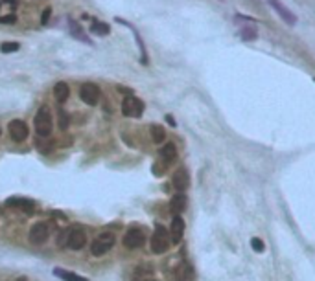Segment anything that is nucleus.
<instances>
[{
    "mask_svg": "<svg viewBox=\"0 0 315 281\" xmlns=\"http://www.w3.org/2000/svg\"><path fill=\"white\" fill-rule=\"evenodd\" d=\"M52 114H50V108L47 105L41 107L35 114V120H33V127H35V132L39 136H50L52 132Z\"/></svg>",
    "mask_w": 315,
    "mask_h": 281,
    "instance_id": "nucleus-1",
    "label": "nucleus"
},
{
    "mask_svg": "<svg viewBox=\"0 0 315 281\" xmlns=\"http://www.w3.org/2000/svg\"><path fill=\"white\" fill-rule=\"evenodd\" d=\"M170 248V232L164 226L157 224L151 236V250L153 254H164Z\"/></svg>",
    "mask_w": 315,
    "mask_h": 281,
    "instance_id": "nucleus-2",
    "label": "nucleus"
},
{
    "mask_svg": "<svg viewBox=\"0 0 315 281\" xmlns=\"http://www.w3.org/2000/svg\"><path fill=\"white\" fill-rule=\"evenodd\" d=\"M113 246H115V236L105 232V234L98 236L93 241V244H91V252H93V256L100 258V256H103V254H107Z\"/></svg>",
    "mask_w": 315,
    "mask_h": 281,
    "instance_id": "nucleus-3",
    "label": "nucleus"
},
{
    "mask_svg": "<svg viewBox=\"0 0 315 281\" xmlns=\"http://www.w3.org/2000/svg\"><path fill=\"white\" fill-rule=\"evenodd\" d=\"M122 114L127 118H140L144 114V101L135 96H127L122 101Z\"/></svg>",
    "mask_w": 315,
    "mask_h": 281,
    "instance_id": "nucleus-4",
    "label": "nucleus"
},
{
    "mask_svg": "<svg viewBox=\"0 0 315 281\" xmlns=\"http://www.w3.org/2000/svg\"><path fill=\"white\" fill-rule=\"evenodd\" d=\"M79 98H81V101L87 103V105H91V107L98 105V103H100V98H101L100 86L94 83L81 85V88H79Z\"/></svg>",
    "mask_w": 315,
    "mask_h": 281,
    "instance_id": "nucleus-5",
    "label": "nucleus"
},
{
    "mask_svg": "<svg viewBox=\"0 0 315 281\" xmlns=\"http://www.w3.org/2000/svg\"><path fill=\"white\" fill-rule=\"evenodd\" d=\"M48 236H50V228H48L47 222H35L30 228L28 239L33 244H45L48 241Z\"/></svg>",
    "mask_w": 315,
    "mask_h": 281,
    "instance_id": "nucleus-6",
    "label": "nucleus"
},
{
    "mask_svg": "<svg viewBox=\"0 0 315 281\" xmlns=\"http://www.w3.org/2000/svg\"><path fill=\"white\" fill-rule=\"evenodd\" d=\"M144 243H146V236H144V232H140L139 228L127 230L125 236H123V246L129 248V250L140 248V246H144Z\"/></svg>",
    "mask_w": 315,
    "mask_h": 281,
    "instance_id": "nucleus-7",
    "label": "nucleus"
},
{
    "mask_svg": "<svg viewBox=\"0 0 315 281\" xmlns=\"http://www.w3.org/2000/svg\"><path fill=\"white\" fill-rule=\"evenodd\" d=\"M65 243H67L70 250H81L87 244V236L81 230H70V232H67V241Z\"/></svg>",
    "mask_w": 315,
    "mask_h": 281,
    "instance_id": "nucleus-8",
    "label": "nucleus"
},
{
    "mask_svg": "<svg viewBox=\"0 0 315 281\" xmlns=\"http://www.w3.org/2000/svg\"><path fill=\"white\" fill-rule=\"evenodd\" d=\"M267 2H269V6L277 11L278 17H280L286 24H290V26H295V24H297V17L293 15V11H290V9L286 8L280 0H267Z\"/></svg>",
    "mask_w": 315,
    "mask_h": 281,
    "instance_id": "nucleus-9",
    "label": "nucleus"
},
{
    "mask_svg": "<svg viewBox=\"0 0 315 281\" xmlns=\"http://www.w3.org/2000/svg\"><path fill=\"white\" fill-rule=\"evenodd\" d=\"M9 134L15 142H24L28 138V125L23 120H13L9 122Z\"/></svg>",
    "mask_w": 315,
    "mask_h": 281,
    "instance_id": "nucleus-10",
    "label": "nucleus"
},
{
    "mask_svg": "<svg viewBox=\"0 0 315 281\" xmlns=\"http://www.w3.org/2000/svg\"><path fill=\"white\" fill-rule=\"evenodd\" d=\"M183 236H185V220L181 219L179 215L173 217L171 220V226H170V237H171V243L179 244L183 241Z\"/></svg>",
    "mask_w": 315,
    "mask_h": 281,
    "instance_id": "nucleus-11",
    "label": "nucleus"
},
{
    "mask_svg": "<svg viewBox=\"0 0 315 281\" xmlns=\"http://www.w3.org/2000/svg\"><path fill=\"white\" fill-rule=\"evenodd\" d=\"M116 22H120V24H125L127 28H129L131 31H133V35H135V39H137V44H139V48H140V63L142 65H147V52H146V46H144V41H142V35L139 33V30L133 26V24H129V22H125L123 19H118L116 17Z\"/></svg>",
    "mask_w": 315,
    "mask_h": 281,
    "instance_id": "nucleus-12",
    "label": "nucleus"
},
{
    "mask_svg": "<svg viewBox=\"0 0 315 281\" xmlns=\"http://www.w3.org/2000/svg\"><path fill=\"white\" fill-rule=\"evenodd\" d=\"M171 182H173L177 191H185L186 188L190 186V175H188V171H186L185 167H179L175 173H173Z\"/></svg>",
    "mask_w": 315,
    "mask_h": 281,
    "instance_id": "nucleus-13",
    "label": "nucleus"
},
{
    "mask_svg": "<svg viewBox=\"0 0 315 281\" xmlns=\"http://www.w3.org/2000/svg\"><path fill=\"white\" fill-rule=\"evenodd\" d=\"M69 30H70V33L77 39V41H81V43H85V44H93V41H91L89 35L83 31V28H81L77 22H74L72 19H69Z\"/></svg>",
    "mask_w": 315,
    "mask_h": 281,
    "instance_id": "nucleus-14",
    "label": "nucleus"
},
{
    "mask_svg": "<svg viewBox=\"0 0 315 281\" xmlns=\"http://www.w3.org/2000/svg\"><path fill=\"white\" fill-rule=\"evenodd\" d=\"M186 202H188V198L183 195V193H177L175 197L171 198V202H170V210L173 215H181V213L186 210Z\"/></svg>",
    "mask_w": 315,
    "mask_h": 281,
    "instance_id": "nucleus-15",
    "label": "nucleus"
},
{
    "mask_svg": "<svg viewBox=\"0 0 315 281\" xmlns=\"http://www.w3.org/2000/svg\"><path fill=\"white\" fill-rule=\"evenodd\" d=\"M70 96V88L69 85L65 83V81H59V83H55L54 86V98L57 99V103H65Z\"/></svg>",
    "mask_w": 315,
    "mask_h": 281,
    "instance_id": "nucleus-16",
    "label": "nucleus"
},
{
    "mask_svg": "<svg viewBox=\"0 0 315 281\" xmlns=\"http://www.w3.org/2000/svg\"><path fill=\"white\" fill-rule=\"evenodd\" d=\"M54 274L63 281H89L83 276H79L76 272H70V270H65V268H54Z\"/></svg>",
    "mask_w": 315,
    "mask_h": 281,
    "instance_id": "nucleus-17",
    "label": "nucleus"
},
{
    "mask_svg": "<svg viewBox=\"0 0 315 281\" xmlns=\"http://www.w3.org/2000/svg\"><path fill=\"white\" fill-rule=\"evenodd\" d=\"M6 204L9 206V208H21V210H24V212H31L33 210V202L31 200H28V198H19V197H11L6 200Z\"/></svg>",
    "mask_w": 315,
    "mask_h": 281,
    "instance_id": "nucleus-18",
    "label": "nucleus"
},
{
    "mask_svg": "<svg viewBox=\"0 0 315 281\" xmlns=\"http://www.w3.org/2000/svg\"><path fill=\"white\" fill-rule=\"evenodd\" d=\"M161 156L164 158V162H166V164H171V162L177 158V147H175V144H171V142H170V144L162 145Z\"/></svg>",
    "mask_w": 315,
    "mask_h": 281,
    "instance_id": "nucleus-19",
    "label": "nucleus"
},
{
    "mask_svg": "<svg viewBox=\"0 0 315 281\" xmlns=\"http://www.w3.org/2000/svg\"><path fill=\"white\" fill-rule=\"evenodd\" d=\"M91 31L96 33V35H100V37H103V35H109V33H111V26H109L107 22H98V21H94V24L91 26Z\"/></svg>",
    "mask_w": 315,
    "mask_h": 281,
    "instance_id": "nucleus-20",
    "label": "nucleus"
},
{
    "mask_svg": "<svg viewBox=\"0 0 315 281\" xmlns=\"http://www.w3.org/2000/svg\"><path fill=\"white\" fill-rule=\"evenodd\" d=\"M151 138L155 144H162L166 140V130L162 125H151Z\"/></svg>",
    "mask_w": 315,
    "mask_h": 281,
    "instance_id": "nucleus-21",
    "label": "nucleus"
},
{
    "mask_svg": "<svg viewBox=\"0 0 315 281\" xmlns=\"http://www.w3.org/2000/svg\"><path fill=\"white\" fill-rule=\"evenodd\" d=\"M240 37L243 39V41H254V39L258 37V31L254 30V26H243L242 30H240Z\"/></svg>",
    "mask_w": 315,
    "mask_h": 281,
    "instance_id": "nucleus-22",
    "label": "nucleus"
},
{
    "mask_svg": "<svg viewBox=\"0 0 315 281\" xmlns=\"http://www.w3.org/2000/svg\"><path fill=\"white\" fill-rule=\"evenodd\" d=\"M21 48L19 43H2L0 44V52L2 53H11V52H17Z\"/></svg>",
    "mask_w": 315,
    "mask_h": 281,
    "instance_id": "nucleus-23",
    "label": "nucleus"
},
{
    "mask_svg": "<svg viewBox=\"0 0 315 281\" xmlns=\"http://www.w3.org/2000/svg\"><path fill=\"white\" fill-rule=\"evenodd\" d=\"M251 246H253L254 252H260V254L266 250V246H264V241H262V239H258V237H253V239H251Z\"/></svg>",
    "mask_w": 315,
    "mask_h": 281,
    "instance_id": "nucleus-24",
    "label": "nucleus"
},
{
    "mask_svg": "<svg viewBox=\"0 0 315 281\" xmlns=\"http://www.w3.org/2000/svg\"><path fill=\"white\" fill-rule=\"evenodd\" d=\"M69 127V116L65 110H59V129H67Z\"/></svg>",
    "mask_w": 315,
    "mask_h": 281,
    "instance_id": "nucleus-25",
    "label": "nucleus"
},
{
    "mask_svg": "<svg viewBox=\"0 0 315 281\" xmlns=\"http://www.w3.org/2000/svg\"><path fill=\"white\" fill-rule=\"evenodd\" d=\"M50 15H52V8H47L45 11H43V15H41V24H43V26H47L48 24Z\"/></svg>",
    "mask_w": 315,
    "mask_h": 281,
    "instance_id": "nucleus-26",
    "label": "nucleus"
},
{
    "mask_svg": "<svg viewBox=\"0 0 315 281\" xmlns=\"http://www.w3.org/2000/svg\"><path fill=\"white\" fill-rule=\"evenodd\" d=\"M17 19H15V15H8V17H0V22L2 24H13L15 22Z\"/></svg>",
    "mask_w": 315,
    "mask_h": 281,
    "instance_id": "nucleus-27",
    "label": "nucleus"
},
{
    "mask_svg": "<svg viewBox=\"0 0 315 281\" xmlns=\"http://www.w3.org/2000/svg\"><path fill=\"white\" fill-rule=\"evenodd\" d=\"M166 122H168L170 125H175V120H173V118H171V116H170V114L166 116Z\"/></svg>",
    "mask_w": 315,
    "mask_h": 281,
    "instance_id": "nucleus-28",
    "label": "nucleus"
},
{
    "mask_svg": "<svg viewBox=\"0 0 315 281\" xmlns=\"http://www.w3.org/2000/svg\"><path fill=\"white\" fill-rule=\"evenodd\" d=\"M17 281H28V280H26V278H24V276H23V278H19V280H17Z\"/></svg>",
    "mask_w": 315,
    "mask_h": 281,
    "instance_id": "nucleus-29",
    "label": "nucleus"
}]
</instances>
